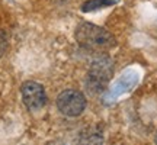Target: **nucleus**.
Returning a JSON list of instances; mask_svg holds the SVG:
<instances>
[{"mask_svg": "<svg viewBox=\"0 0 157 145\" xmlns=\"http://www.w3.org/2000/svg\"><path fill=\"white\" fill-rule=\"evenodd\" d=\"M77 44L90 51H109L117 46V39L109 31L89 22H82L74 31Z\"/></svg>", "mask_w": 157, "mask_h": 145, "instance_id": "f257e3e1", "label": "nucleus"}, {"mask_svg": "<svg viewBox=\"0 0 157 145\" xmlns=\"http://www.w3.org/2000/svg\"><path fill=\"white\" fill-rule=\"evenodd\" d=\"M113 76V62L108 55H101L90 64L86 76V89L92 95H99L106 90Z\"/></svg>", "mask_w": 157, "mask_h": 145, "instance_id": "f03ea898", "label": "nucleus"}, {"mask_svg": "<svg viewBox=\"0 0 157 145\" xmlns=\"http://www.w3.org/2000/svg\"><path fill=\"white\" fill-rule=\"evenodd\" d=\"M57 109L61 112L64 116L68 117H77L86 109V97L82 91L74 89H67L61 91L57 97Z\"/></svg>", "mask_w": 157, "mask_h": 145, "instance_id": "7ed1b4c3", "label": "nucleus"}, {"mask_svg": "<svg viewBox=\"0 0 157 145\" xmlns=\"http://www.w3.org/2000/svg\"><path fill=\"white\" fill-rule=\"evenodd\" d=\"M138 80H140V74H138L137 70H127V71H124L122 74L118 77L117 81L109 87V90L105 91L103 99H102L103 103L111 105V103H113L117 99H119L121 96L129 93V91L138 84Z\"/></svg>", "mask_w": 157, "mask_h": 145, "instance_id": "20e7f679", "label": "nucleus"}, {"mask_svg": "<svg viewBox=\"0 0 157 145\" xmlns=\"http://www.w3.org/2000/svg\"><path fill=\"white\" fill-rule=\"evenodd\" d=\"M21 95H22L23 105L29 112H38L47 103L45 89L36 81H25L21 86Z\"/></svg>", "mask_w": 157, "mask_h": 145, "instance_id": "39448f33", "label": "nucleus"}, {"mask_svg": "<svg viewBox=\"0 0 157 145\" xmlns=\"http://www.w3.org/2000/svg\"><path fill=\"white\" fill-rule=\"evenodd\" d=\"M78 145H103V129L99 125L86 128L78 135Z\"/></svg>", "mask_w": 157, "mask_h": 145, "instance_id": "423d86ee", "label": "nucleus"}, {"mask_svg": "<svg viewBox=\"0 0 157 145\" xmlns=\"http://www.w3.org/2000/svg\"><path fill=\"white\" fill-rule=\"evenodd\" d=\"M119 3V0H86L83 5H82V12L84 13H89V12H95L103 7H109Z\"/></svg>", "mask_w": 157, "mask_h": 145, "instance_id": "0eeeda50", "label": "nucleus"}, {"mask_svg": "<svg viewBox=\"0 0 157 145\" xmlns=\"http://www.w3.org/2000/svg\"><path fill=\"white\" fill-rule=\"evenodd\" d=\"M7 46H9V41H7V35H6L5 31L0 29V58L6 54L7 51Z\"/></svg>", "mask_w": 157, "mask_h": 145, "instance_id": "6e6552de", "label": "nucleus"}, {"mask_svg": "<svg viewBox=\"0 0 157 145\" xmlns=\"http://www.w3.org/2000/svg\"><path fill=\"white\" fill-rule=\"evenodd\" d=\"M154 144L157 145V132H156V135H154Z\"/></svg>", "mask_w": 157, "mask_h": 145, "instance_id": "1a4fd4ad", "label": "nucleus"}]
</instances>
